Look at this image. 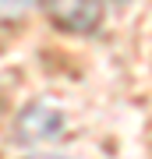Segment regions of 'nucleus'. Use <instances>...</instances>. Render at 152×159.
I'll use <instances>...</instances> for the list:
<instances>
[{"label":"nucleus","instance_id":"1","mask_svg":"<svg viewBox=\"0 0 152 159\" xmlns=\"http://www.w3.org/2000/svg\"><path fill=\"white\" fill-rule=\"evenodd\" d=\"M46 14L53 25L67 32H96L103 21V4L99 0H43Z\"/></svg>","mask_w":152,"mask_h":159},{"label":"nucleus","instance_id":"2","mask_svg":"<svg viewBox=\"0 0 152 159\" xmlns=\"http://www.w3.org/2000/svg\"><path fill=\"white\" fill-rule=\"evenodd\" d=\"M60 124L64 120L50 106H28L21 113V120H18V138H25V142L28 138H53L60 131Z\"/></svg>","mask_w":152,"mask_h":159},{"label":"nucleus","instance_id":"3","mask_svg":"<svg viewBox=\"0 0 152 159\" xmlns=\"http://www.w3.org/2000/svg\"><path fill=\"white\" fill-rule=\"evenodd\" d=\"M18 4H25V0H4V7H18Z\"/></svg>","mask_w":152,"mask_h":159},{"label":"nucleus","instance_id":"4","mask_svg":"<svg viewBox=\"0 0 152 159\" xmlns=\"http://www.w3.org/2000/svg\"><path fill=\"white\" fill-rule=\"evenodd\" d=\"M35 159H60V156H35Z\"/></svg>","mask_w":152,"mask_h":159}]
</instances>
